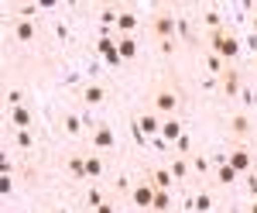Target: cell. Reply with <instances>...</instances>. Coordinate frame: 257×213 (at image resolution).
I'll return each instance as SVG.
<instances>
[{
    "instance_id": "cell-32",
    "label": "cell",
    "mask_w": 257,
    "mask_h": 213,
    "mask_svg": "<svg viewBox=\"0 0 257 213\" xmlns=\"http://www.w3.org/2000/svg\"><path fill=\"white\" fill-rule=\"evenodd\" d=\"M93 213H117V210H113V203H103V206H96Z\"/></svg>"
},
{
    "instance_id": "cell-21",
    "label": "cell",
    "mask_w": 257,
    "mask_h": 213,
    "mask_svg": "<svg viewBox=\"0 0 257 213\" xmlns=\"http://www.w3.org/2000/svg\"><path fill=\"white\" fill-rule=\"evenodd\" d=\"M69 172L76 175V179H82L86 175V158H69Z\"/></svg>"
},
{
    "instance_id": "cell-19",
    "label": "cell",
    "mask_w": 257,
    "mask_h": 213,
    "mask_svg": "<svg viewBox=\"0 0 257 213\" xmlns=\"http://www.w3.org/2000/svg\"><path fill=\"white\" fill-rule=\"evenodd\" d=\"M86 175H89V179H96V175H103V158H86Z\"/></svg>"
},
{
    "instance_id": "cell-25",
    "label": "cell",
    "mask_w": 257,
    "mask_h": 213,
    "mask_svg": "<svg viewBox=\"0 0 257 213\" xmlns=\"http://www.w3.org/2000/svg\"><path fill=\"white\" fill-rule=\"evenodd\" d=\"M206 24H209V28L216 31V28H223V18H219L216 11H206Z\"/></svg>"
},
{
    "instance_id": "cell-9",
    "label": "cell",
    "mask_w": 257,
    "mask_h": 213,
    "mask_svg": "<svg viewBox=\"0 0 257 213\" xmlns=\"http://www.w3.org/2000/svg\"><path fill=\"white\" fill-rule=\"evenodd\" d=\"M93 145H96V148H113L117 137H113V131H110L106 124H99L96 131H93Z\"/></svg>"
},
{
    "instance_id": "cell-12",
    "label": "cell",
    "mask_w": 257,
    "mask_h": 213,
    "mask_svg": "<svg viewBox=\"0 0 257 213\" xmlns=\"http://www.w3.org/2000/svg\"><path fill=\"white\" fill-rule=\"evenodd\" d=\"M230 134H233V137H247V134H250V120H247L243 114L230 117Z\"/></svg>"
},
{
    "instance_id": "cell-16",
    "label": "cell",
    "mask_w": 257,
    "mask_h": 213,
    "mask_svg": "<svg viewBox=\"0 0 257 213\" xmlns=\"http://www.w3.org/2000/svg\"><path fill=\"white\" fill-rule=\"evenodd\" d=\"M134 24H138V18H134V14H131V11H120V18H117L120 38H127V31H134Z\"/></svg>"
},
{
    "instance_id": "cell-11",
    "label": "cell",
    "mask_w": 257,
    "mask_h": 213,
    "mask_svg": "<svg viewBox=\"0 0 257 213\" xmlns=\"http://www.w3.org/2000/svg\"><path fill=\"white\" fill-rule=\"evenodd\" d=\"M161 137H165V141H178V137H182V124H178L175 117H165V120H161Z\"/></svg>"
},
{
    "instance_id": "cell-1",
    "label": "cell",
    "mask_w": 257,
    "mask_h": 213,
    "mask_svg": "<svg viewBox=\"0 0 257 213\" xmlns=\"http://www.w3.org/2000/svg\"><path fill=\"white\" fill-rule=\"evenodd\" d=\"M209 45H213V52H216L219 58H233V55H240V41L233 38V35H226L223 28H216V31L209 35Z\"/></svg>"
},
{
    "instance_id": "cell-34",
    "label": "cell",
    "mask_w": 257,
    "mask_h": 213,
    "mask_svg": "<svg viewBox=\"0 0 257 213\" xmlns=\"http://www.w3.org/2000/svg\"><path fill=\"white\" fill-rule=\"evenodd\" d=\"M254 35H257V18H254Z\"/></svg>"
},
{
    "instance_id": "cell-24",
    "label": "cell",
    "mask_w": 257,
    "mask_h": 213,
    "mask_svg": "<svg viewBox=\"0 0 257 213\" xmlns=\"http://www.w3.org/2000/svg\"><path fill=\"white\" fill-rule=\"evenodd\" d=\"M11 117H14V124H18V127H28V110H24V107H14Z\"/></svg>"
},
{
    "instance_id": "cell-26",
    "label": "cell",
    "mask_w": 257,
    "mask_h": 213,
    "mask_svg": "<svg viewBox=\"0 0 257 213\" xmlns=\"http://www.w3.org/2000/svg\"><path fill=\"white\" fill-rule=\"evenodd\" d=\"M117 11H113V7H106V11H103V14H99V21H103V24H117Z\"/></svg>"
},
{
    "instance_id": "cell-28",
    "label": "cell",
    "mask_w": 257,
    "mask_h": 213,
    "mask_svg": "<svg viewBox=\"0 0 257 213\" xmlns=\"http://www.w3.org/2000/svg\"><path fill=\"white\" fill-rule=\"evenodd\" d=\"M206 65H209V69H216V73H223V69H226V65L219 62V55H216V52H213V55H206Z\"/></svg>"
},
{
    "instance_id": "cell-2",
    "label": "cell",
    "mask_w": 257,
    "mask_h": 213,
    "mask_svg": "<svg viewBox=\"0 0 257 213\" xmlns=\"http://www.w3.org/2000/svg\"><path fill=\"white\" fill-rule=\"evenodd\" d=\"M175 28H178L175 14H158V18L151 21V31H155L161 41H165V38H175Z\"/></svg>"
},
{
    "instance_id": "cell-29",
    "label": "cell",
    "mask_w": 257,
    "mask_h": 213,
    "mask_svg": "<svg viewBox=\"0 0 257 213\" xmlns=\"http://www.w3.org/2000/svg\"><path fill=\"white\" fill-rule=\"evenodd\" d=\"M192 169H196L199 175H202V172H209V158H192Z\"/></svg>"
},
{
    "instance_id": "cell-7",
    "label": "cell",
    "mask_w": 257,
    "mask_h": 213,
    "mask_svg": "<svg viewBox=\"0 0 257 213\" xmlns=\"http://www.w3.org/2000/svg\"><path fill=\"white\" fill-rule=\"evenodd\" d=\"M226 162H230L237 172H250V169H254V155H250V152H243V148H233Z\"/></svg>"
},
{
    "instance_id": "cell-13",
    "label": "cell",
    "mask_w": 257,
    "mask_h": 213,
    "mask_svg": "<svg viewBox=\"0 0 257 213\" xmlns=\"http://www.w3.org/2000/svg\"><path fill=\"white\" fill-rule=\"evenodd\" d=\"M138 127H141V134H144V131H148V134H161V120L155 114H144L138 120Z\"/></svg>"
},
{
    "instance_id": "cell-20",
    "label": "cell",
    "mask_w": 257,
    "mask_h": 213,
    "mask_svg": "<svg viewBox=\"0 0 257 213\" xmlns=\"http://www.w3.org/2000/svg\"><path fill=\"white\" fill-rule=\"evenodd\" d=\"M192 206H196L199 213H206V210H209V206H213V196H209V193H199L196 199H192Z\"/></svg>"
},
{
    "instance_id": "cell-5",
    "label": "cell",
    "mask_w": 257,
    "mask_h": 213,
    "mask_svg": "<svg viewBox=\"0 0 257 213\" xmlns=\"http://www.w3.org/2000/svg\"><path fill=\"white\" fill-rule=\"evenodd\" d=\"M219 90H223L230 100L240 93V73H237V69H230V65H226V69L219 73Z\"/></svg>"
},
{
    "instance_id": "cell-10",
    "label": "cell",
    "mask_w": 257,
    "mask_h": 213,
    "mask_svg": "<svg viewBox=\"0 0 257 213\" xmlns=\"http://www.w3.org/2000/svg\"><path fill=\"white\" fill-rule=\"evenodd\" d=\"M35 31H38L35 21H24V18L14 21V38H18V41H31V38H35Z\"/></svg>"
},
{
    "instance_id": "cell-15",
    "label": "cell",
    "mask_w": 257,
    "mask_h": 213,
    "mask_svg": "<svg viewBox=\"0 0 257 213\" xmlns=\"http://www.w3.org/2000/svg\"><path fill=\"white\" fill-rule=\"evenodd\" d=\"M117 55L120 58H134L138 55V41L134 38H117Z\"/></svg>"
},
{
    "instance_id": "cell-6",
    "label": "cell",
    "mask_w": 257,
    "mask_h": 213,
    "mask_svg": "<svg viewBox=\"0 0 257 213\" xmlns=\"http://www.w3.org/2000/svg\"><path fill=\"white\" fill-rule=\"evenodd\" d=\"M144 179H148L155 189H172V186H175V175L168 172V169H151V172L144 175Z\"/></svg>"
},
{
    "instance_id": "cell-35",
    "label": "cell",
    "mask_w": 257,
    "mask_h": 213,
    "mask_svg": "<svg viewBox=\"0 0 257 213\" xmlns=\"http://www.w3.org/2000/svg\"><path fill=\"white\" fill-rule=\"evenodd\" d=\"M254 65H257V62H254Z\"/></svg>"
},
{
    "instance_id": "cell-8",
    "label": "cell",
    "mask_w": 257,
    "mask_h": 213,
    "mask_svg": "<svg viewBox=\"0 0 257 213\" xmlns=\"http://www.w3.org/2000/svg\"><path fill=\"white\" fill-rule=\"evenodd\" d=\"M237 169H233V165H230V162H226V158H223V162H216V182L219 186H233V182H237Z\"/></svg>"
},
{
    "instance_id": "cell-4",
    "label": "cell",
    "mask_w": 257,
    "mask_h": 213,
    "mask_svg": "<svg viewBox=\"0 0 257 213\" xmlns=\"http://www.w3.org/2000/svg\"><path fill=\"white\" fill-rule=\"evenodd\" d=\"M151 103H155V110H158V114L172 117V114H175V107H178V97H175V93H172V90H158Z\"/></svg>"
},
{
    "instance_id": "cell-3",
    "label": "cell",
    "mask_w": 257,
    "mask_h": 213,
    "mask_svg": "<svg viewBox=\"0 0 257 213\" xmlns=\"http://www.w3.org/2000/svg\"><path fill=\"white\" fill-rule=\"evenodd\" d=\"M155 193H158V189H155V186H151V182L144 179V182H138V186L131 189V199H134V206H141V210H148V206L155 203Z\"/></svg>"
},
{
    "instance_id": "cell-31",
    "label": "cell",
    "mask_w": 257,
    "mask_h": 213,
    "mask_svg": "<svg viewBox=\"0 0 257 213\" xmlns=\"http://www.w3.org/2000/svg\"><path fill=\"white\" fill-rule=\"evenodd\" d=\"M247 189H250V196L257 199V172H250V179H247Z\"/></svg>"
},
{
    "instance_id": "cell-14",
    "label": "cell",
    "mask_w": 257,
    "mask_h": 213,
    "mask_svg": "<svg viewBox=\"0 0 257 213\" xmlns=\"http://www.w3.org/2000/svg\"><path fill=\"white\" fill-rule=\"evenodd\" d=\"M103 97H106V90L96 86V83H89V86L82 90V103H103Z\"/></svg>"
},
{
    "instance_id": "cell-23",
    "label": "cell",
    "mask_w": 257,
    "mask_h": 213,
    "mask_svg": "<svg viewBox=\"0 0 257 213\" xmlns=\"http://www.w3.org/2000/svg\"><path fill=\"white\" fill-rule=\"evenodd\" d=\"M62 127H65L69 134H79V117H76V114H65V117H62Z\"/></svg>"
},
{
    "instance_id": "cell-18",
    "label": "cell",
    "mask_w": 257,
    "mask_h": 213,
    "mask_svg": "<svg viewBox=\"0 0 257 213\" xmlns=\"http://www.w3.org/2000/svg\"><path fill=\"white\" fill-rule=\"evenodd\" d=\"M168 172L175 175V179H185V175H189V162H185V158H172Z\"/></svg>"
},
{
    "instance_id": "cell-30",
    "label": "cell",
    "mask_w": 257,
    "mask_h": 213,
    "mask_svg": "<svg viewBox=\"0 0 257 213\" xmlns=\"http://www.w3.org/2000/svg\"><path fill=\"white\" fill-rule=\"evenodd\" d=\"M113 189H117V193H127V189H131V182H127V179H123V175H120L117 182H113Z\"/></svg>"
},
{
    "instance_id": "cell-33",
    "label": "cell",
    "mask_w": 257,
    "mask_h": 213,
    "mask_svg": "<svg viewBox=\"0 0 257 213\" xmlns=\"http://www.w3.org/2000/svg\"><path fill=\"white\" fill-rule=\"evenodd\" d=\"M247 213H257V199H254V203H250V210H247Z\"/></svg>"
},
{
    "instance_id": "cell-22",
    "label": "cell",
    "mask_w": 257,
    "mask_h": 213,
    "mask_svg": "<svg viewBox=\"0 0 257 213\" xmlns=\"http://www.w3.org/2000/svg\"><path fill=\"white\" fill-rule=\"evenodd\" d=\"M103 203H106V199H103L99 189H89V193H86V206H89V210H96V206H103Z\"/></svg>"
},
{
    "instance_id": "cell-17",
    "label": "cell",
    "mask_w": 257,
    "mask_h": 213,
    "mask_svg": "<svg viewBox=\"0 0 257 213\" xmlns=\"http://www.w3.org/2000/svg\"><path fill=\"white\" fill-rule=\"evenodd\" d=\"M151 210H158V213H168V210H172V203H168V189H158V193H155Z\"/></svg>"
},
{
    "instance_id": "cell-27",
    "label": "cell",
    "mask_w": 257,
    "mask_h": 213,
    "mask_svg": "<svg viewBox=\"0 0 257 213\" xmlns=\"http://www.w3.org/2000/svg\"><path fill=\"white\" fill-rule=\"evenodd\" d=\"M18 145H21V148H31V145H35L31 131H18Z\"/></svg>"
}]
</instances>
